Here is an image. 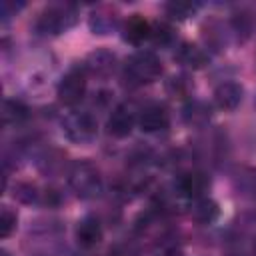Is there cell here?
<instances>
[{
  "instance_id": "1",
  "label": "cell",
  "mask_w": 256,
  "mask_h": 256,
  "mask_svg": "<svg viewBox=\"0 0 256 256\" xmlns=\"http://www.w3.org/2000/svg\"><path fill=\"white\" fill-rule=\"evenodd\" d=\"M78 20V8L70 2L48 4L36 18V32L42 36H60L70 30Z\"/></svg>"
},
{
  "instance_id": "2",
  "label": "cell",
  "mask_w": 256,
  "mask_h": 256,
  "mask_svg": "<svg viewBox=\"0 0 256 256\" xmlns=\"http://www.w3.org/2000/svg\"><path fill=\"white\" fill-rule=\"evenodd\" d=\"M162 74V62L160 58L150 50H138L134 52L126 64H124V78L132 86H144L158 80Z\"/></svg>"
},
{
  "instance_id": "3",
  "label": "cell",
  "mask_w": 256,
  "mask_h": 256,
  "mask_svg": "<svg viewBox=\"0 0 256 256\" xmlns=\"http://www.w3.org/2000/svg\"><path fill=\"white\" fill-rule=\"evenodd\" d=\"M68 184L78 198L90 200L102 192L100 170L88 160H76L68 170Z\"/></svg>"
},
{
  "instance_id": "4",
  "label": "cell",
  "mask_w": 256,
  "mask_h": 256,
  "mask_svg": "<svg viewBox=\"0 0 256 256\" xmlns=\"http://www.w3.org/2000/svg\"><path fill=\"white\" fill-rule=\"evenodd\" d=\"M62 132L74 144H90L98 136V122H96L94 114H90L86 110H74L64 116Z\"/></svg>"
},
{
  "instance_id": "5",
  "label": "cell",
  "mask_w": 256,
  "mask_h": 256,
  "mask_svg": "<svg viewBox=\"0 0 256 256\" xmlns=\"http://www.w3.org/2000/svg\"><path fill=\"white\" fill-rule=\"evenodd\" d=\"M56 96L64 106H76L86 96V72L80 68H70L58 82Z\"/></svg>"
},
{
  "instance_id": "6",
  "label": "cell",
  "mask_w": 256,
  "mask_h": 256,
  "mask_svg": "<svg viewBox=\"0 0 256 256\" xmlns=\"http://www.w3.org/2000/svg\"><path fill=\"white\" fill-rule=\"evenodd\" d=\"M116 64H118V58H116V54L112 50H108V48H96V50H92L84 58L82 70L86 74H90V76H96V78L104 80V78H108V76L114 74Z\"/></svg>"
},
{
  "instance_id": "7",
  "label": "cell",
  "mask_w": 256,
  "mask_h": 256,
  "mask_svg": "<svg viewBox=\"0 0 256 256\" xmlns=\"http://www.w3.org/2000/svg\"><path fill=\"white\" fill-rule=\"evenodd\" d=\"M210 188V176L200 170H190L180 174L176 182V192L188 200H198L202 198Z\"/></svg>"
},
{
  "instance_id": "8",
  "label": "cell",
  "mask_w": 256,
  "mask_h": 256,
  "mask_svg": "<svg viewBox=\"0 0 256 256\" xmlns=\"http://www.w3.org/2000/svg\"><path fill=\"white\" fill-rule=\"evenodd\" d=\"M136 124V114L132 110V106L128 104H118L112 114L108 116V122H106V130L110 136L114 138H126L130 136L132 128Z\"/></svg>"
},
{
  "instance_id": "9",
  "label": "cell",
  "mask_w": 256,
  "mask_h": 256,
  "mask_svg": "<svg viewBox=\"0 0 256 256\" xmlns=\"http://www.w3.org/2000/svg\"><path fill=\"white\" fill-rule=\"evenodd\" d=\"M138 126L142 132L154 134V132H164L170 126V112L162 104H150L146 106L140 116H138Z\"/></svg>"
},
{
  "instance_id": "10",
  "label": "cell",
  "mask_w": 256,
  "mask_h": 256,
  "mask_svg": "<svg viewBox=\"0 0 256 256\" xmlns=\"http://www.w3.org/2000/svg\"><path fill=\"white\" fill-rule=\"evenodd\" d=\"M74 236H76V242L80 248H94L102 242V224L96 216H84L82 220H78L76 224V230H74Z\"/></svg>"
},
{
  "instance_id": "11",
  "label": "cell",
  "mask_w": 256,
  "mask_h": 256,
  "mask_svg": "<svg viewBox=\"0 0 256 256\" xmlns=\"http://www.w3.org/2000/svg\"><path fill=\"white\" fill-rule=\"evenodd\" d=\"M242 98H244V88H242V84H238L234 80L222 82L214 90V104L220 110H226V112L236 110L240 106Z\"/></svg>"
},
{
  "instance_id": "12",
  "label": "cell",
  "mask_w": 256,
  "mask_h": 256,
  "mask_svg": "<svg viewBox=\"0 0 256 256\" xmlns=\"http://www.w3.org/2000/svg\"><path fill=\"white\" fill-rule=\"evenodd\" d=\"M184 68H190V70H202L204 66H208L210 62V54L198 46V44H192V42H182L178 48H176V56H174Z\"/></svg>"
},
{
  "instance_id": "13",
  "label": "cell",
  "mask_w": 256,
  "mask_h": 256,
  "mask_svg": "<svg viewBox=\"0 0 256 256\" xmlns=\"http://www.w3.org/2000/svg\"><path fill=\"white\" fill-rule=\"evenodd\" d=\"M150 30H152V24H150L144 16L132 14V16L122 24V38H124L128 44L140 46L144 40H150Z\"/></svg>"
},
{
  "instance_id": "14",
  "label": "cell",
  "mask_w": 256,
  "mask_h": 256,
  "mask_svg": "<svg viewBox=\"0 0 256 256\" xmlns=\"http://www.w3.org/2000/svg\"><path fill=\"white\" fill-rule=\"evenodd\" d=\"M212 118V106L204 100H188L182 108V120L190 128H204Z\"/></svg>"
},
{
  "instance_id": "15",
  "label": "cell",
  "mask_w": 256,
  "mask_h": 256,
  "mask_svg": "<svg viewBox=\"0 0 256 256\" xmlns=\"http://www.w3.org/2000/svg\"><path fill=\"white\" fill-rule=\"evenodd\" d=\"M88 26H90L92 34L106 36L118 26V12L114 8H110V6H100L90 14Z\"/></svg>"
},
{
  "instance_id": "16",
  "label": "cell",
  "mask_w": 256,
  "mask_h": 256,
  "mask_svg": "<svg viewBox=\"0 0 256 256\" xmlns=\"http://www.w3.org/2000/svg\"><path fill=\"white\" fill-rule=\"evenodd\" d=\"M188 216L196 224H212L220 216V206H218L216 200H212L208 196H202L198 200H192L190 210H188Z\"/></svg>"
},
{
  "instance_id": "17",
  "label": "cell",
  "mask_w": 256,
  "mask_h": 256,
  "mask_svg": "<svg viewBox=\"0 0 256 256\" xmlns=\"http://www.w3.org/2000/svg\"><path fill=\"white\" fill-rule=\"evenodd\" d=\"M164 90H166V94H168L170 98H174V100H188V98L192 96V92H194V82H192V78L186 76V74H172V76L166 80Z\"/></svg>"
},
{
  "instance_id": "18",
  "label": "cell",
  "mask_w": 256,
  "mask_h": 256,
  "mask_svg": "<svg viewBox=\"0 0 256 256\" xmlns=\"http://www.w3.org/2000/svg\"><path fill=\"white\" fill-rule=\"evenodd\" d=\"M28 116H30V110L22 100H16V98H6L4 100V104H2V122L6 126H18Z\"/></svg>"
},
{
  "instance_id": "19",
  "label": "cell",
  "mask_w": 256,
  "mask_h": 256,
  "mask_svg": "<svg viewBox=\"0 0 256 256\" xmlns=\"http://www.w3.org/2000/svg\"><path fill=\"white\" fill-rule=\"evenodd\" d=\"M202 38L206 42V46L210 50H216V52H222L226 50V44H228V36H226V30L220 22L212 20V22H206L204 28H202Z\"/></svg>"
},
{
  "instance_id": "20",
  "label": "cell",
  "mask_w": 256,
  "mask_h": 256,
  "mask_svg": "<svg viewBox=\"0 0 256 256\" xmlns=\"http://www.w3.org/2000/svg\"><path fill=\"white\" fill-rule=\"evenodd\" d=\"M200 10V2H190V0H170L164 4V12L172 20H186L194 16Z\"/></svg>"
},
{
  "instance_id": "21",
  "label": "cell",
  "mask_w": 256,
  "mask_h": 256,
  "mask_svg": "<svg viewBox=\"0 0 256 256\" xmlns=\"http://www.w3.org/2000/svg\"><path fill=\"white\" fill-rule=\"evenodd\" d=\"M150 40H152L154 46L168 48V46L174 44L176 32H174V28L168 22H154L152 24V30H150Z\"/></svg>"
},
{
  "instance_id": "22",
  "label": "cell",
  "mask_w": 256,
  "mask_h": 256,
  "mask_svg": "<svg viewBox=\"0 0 256 256\" xmlns=\"http://www.w3.org/2000/svg\"><path fill=\"white\" fill-rule=\"evenodd\" d=\"M230 28H232L234 36H236L240 42L248 40L250 34H252V16H250L248 12H236V14L232 16V20H230Z\"/></svg>"
},
{
  "instance_id": "23",
  "label": "cell",
  "mask_w": 256,
  "mask_h": 256,
  "mask_svg": "<svg viewBox=\"0 0 256 256\" xmlns=\"http://www.w3.org/2000/svg\"><path fill=\"white\" fill-rule=\"evenodd\" d=\"M14 198L20 200L22 204H40L42 192H40L38 186L30 184V182H22L14 188Z\"/></svg>"
},
{
  "instance_id": "24",
  "label": "cell",
  "mask_w": 256,
  "mask_h": 256,
  "mask_svg": "<svg viewBox=\"0 0 256 256\" xmlns=\"http://www.w3.org/2000/svg\"><path fill=\"white\" fill-rule=\"evenodd\" d=\"M38 166H40V170L46 172V174H56V172H60V170L64 168V158H62L60 152L50 150V152H46V154L42 156V160L38 162Z\"/></svg>"
},
{
  "instance_id": "25",
  "label": "cell",
  "mask_w": 256,
  "mask_h": 256,
  "mask_svg": "<svg viewBox=\"0 0 256 256\" xmlns=\"http://www.w3.org/2000/svg\"><path fill=\"white\" fill-rule=\"evenodd\" d=\"M236 184H238V190L244 196L256 198V170H242L238 174Z\"/></svg>"
},
{
  "instance_id": "26",
  "label": "cell",
  "mask_w": 256,
  "mask_h": 256,
  "mask_svg": "<svg viewBox=\"0 0 256 256\" xmlns=\"http://www.w3.org/2000/svg\"><path fill=\"white\" fill-rule=\"evenodd\" d=\"M16 224H18L16 212L12 208H8V206H2V212H0V238H8L16 230Z\"/></svg>"
},
{
  "instance_id": "27",
  "label": "cell",
  "mask_w": 256,
  "mask_h": 256,
  "mask_svg": "<svg viewBox=\"0 0 256 256\" xmlns=\"http://www.w3.org/2000/svg\"><path fill=\"white\" fill-rule=\"evenodd\" d=\"M108 256H140V248L134 242H120L110 248Z\"/></svg>"
},
{
  "instance_id": "28",
  "label": "cell",
  "mask_w": 256,
  "mask_h": 256,
  "mask_svg": "<svg viewBox=\"0 0 256 256\" xmlns=\"http://www.w3.org/2000/svg\"><path fill=\"white\" fill-rule=\"evenodd\" d=\"M22 8H24V2H18V4H16V2H10V0H4V2H2V20L6 22L10 16H14V14H16L18 10H22Z\"/></svg>"
},
{
  "instance_id": "29",
  "label": "cell",
  "mask_w": 256,
  "mask_h": 256,
  "mask_svg": "<svg viewBox=\"0 0 256 256\" xmlns=\"http://www.w3.org/2000/svg\"><path fill=\"white\" fill-rule=\"evenodd\" d=\"M160 256H184V254H182V250H178V248H166Z\"/></svg>"
},
{
  "instance_id": "30",
  "label": "cell",
  "mask_w": 256,
  "mask_h": 256,
  "mask_svg": "<svg viewBox=\"0 0 256 256\" xmlns=\"http://www.w3.org/2000/svg\"><path fill=\"white\" fill-rule=\"evenodd\" d=\"M0 256H12V254H10L8 250H2V252H0Z\"/></svg>"
},
{
  "instance_id": "31",
  "label": "cell",
  "mask_w": 256,
  "mask_h": 256,
  "mask_svg": "<svg viewBox=\"0 0 256 256\" xmlns=\"http://www.w3.org/2000/svg\"><path fill=\"white\" fill-rule=\"evenodd\" d=\"M254 254H256V242H254Z\"/></svg>"
},
{
  "instance_id": "32",
  "label": "cell",
  "mask_w": 256,
  "mask_h": 256,
  "mask_svg": "<svg viewBox=\"0 0 256 256\" xmlns=\"http://www.w3.org/2000/svg\"><path fill=\"white\" fill-rule=\"evenodd\" d=\"M38 256H46V254H38Z\"/></svg>"
},
{
  "instance_id": "33",
  "label": "cell",
  "mask_w": 256,
  "mask_h": 256,
  "mask_svg": "<svg viewBox=\"0 0 256 256\" xmlns=\"http://www.w3.org/2000/svg\"><path fill=\"white\" fill-rule=\"evenodd\" d=\"M254 106H256V100H254Z\"/></svg>"
}]
</instances>
